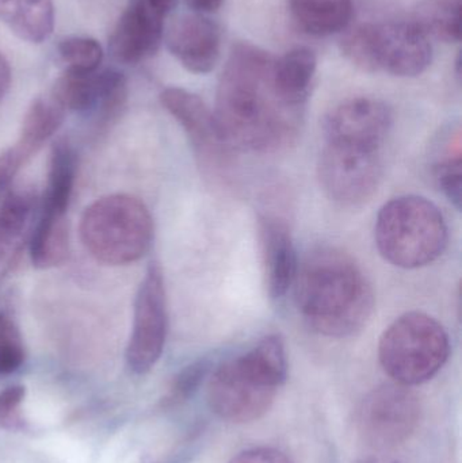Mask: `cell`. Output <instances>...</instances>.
I'll use <instances>...</instances> for the list:
<instances>
[{"instance_id": "15", "label": "cell", "mask_w": 462, "mask_h": 463, "mask_svg": "<svg viewBox=\"0 0 462 463\" xmlns=\"http://www.w3.org/2000/svg\"><path fill=\"white\" fill-rule=\"evenodd\" d=\"M168 51L193 73H208L222 54V30L203 14L179 16L165 33Z\"/></svg>"}, {"instance_id": "19", "label": "cell", "mask_w": 462, "mask_h": 463, "mask_svg": "<svg viewBox=\"0 0 462 463\" xmlns=\"http://www.w3.org/2000/svg\"><path fill=\"white\" fill-rule=\"evenodd\" d=\"M317 60L314 51L304 46L290 49L274 61V83L279 95L290 105L306 108Z\"/></svg>"}, {"instance_id": "22", "label": "cell", "mask_w": 462, "mask_h": 463, "mask_svg": "<svg viewBox=\"0 0 462 463\" xmlns=\"http://www.w3.org/2000/svg\"><path fill=\"white\" fill-rule=\"evenodd\" d=\"M431 174L445 197L461 208L462 203V138L460 128L448 130L434 149Z\"/></svg>"}, {"instance_id": "13", "label": "cell", "mask_w": 462, "mask_h": 463, "mask_svg": "<svg viewBox=\"0 0 462 463\" xmlns=\"http://www.w3.org/2000/svg\"><path fill=\"white\" fill-rule=\"evenodd\" d=\"M392 124V110L387 103L374 98H352L339 103L325 117V143L382 151Z\"/></svg>"}, {"instance_id": "5", "label": "cell", "mask_w": 462, "mask_h": 463, "mask_svg": "<svg viewBox=\"0 0 462 463\" xmlns=\"http://www.w3.org/2000/svg\"><path fill=\"white\" fill-rule=\"evenodd\" d=\"M154 219L143 201L111 194L87 206L80 219L81 242L106 266H127L140 260L154 240Z\"/></svg>"}, {"instance_id": "27", "label": "cell", "mask_w": 462, "mask_h": 463, "mask_svg": "<svg viewBox=\"0 0 462 463\" xmlns=\"http://www.w3.org/2000/svg\"><path fill=\"white\" fill-rule=\"evenodd\" d=\"M24 340L15 321L0 315V375L15 373L24 362Z\"/></svg>"}, {"instance_id": "28", "label": "cell", "mask_w": 462, "mask_h": 463, "mask_svg": "<svg viewBox=\"0 0 462 463\" xmlns=\"http://www.w3.org/2000/svg\"><path fill=\"white\" fill-rule=\"evenodd\" d=\"M211 364L208 361L194 362L190 364L189 366L184 367L182 372L178 373L171 383L168 393L163 399V405L165 407H176V405L184 404V402L190 399L195 392L200 388L201 383L205 380L208 375Z\"/></svg>"}, {"instance_id": "14", "label": "cell", "mask_w": 462, "mask_h": 463, "mask_svg": "<svg viewBox=\"0 0 462 463\" xmlns=\"http://www.w3.org/2000/svg\"><path fill=\"white\" fill-rule=\"evenodd\" d=\"M163 13L151 0H130L110 37V52L117 61L135 65L156 53L165 35Z\"/></svg>"}, {"instance_id": "1", "label": "cell", "mask_w": 462, "mask_h": 463, "mask_svg": "<svg viewBox=\"0 0 462 463\" xmlns=\"http://www.w3.org/2000/svg\"><path fill=\"white\" fill-rule=\"evenodd\" d=\"M276 57L249 43L233 46L217 87V124L236 151L276 154L297 141L304 108L290 105L274 83Z\"/></svg>"}, {"instance_id": "10", "label": "cell", "mask_w": 462, "mask_h": 463, "mask_svg": "<svg viewBox=\"0 0 462 463\" xmlns=\"http://www.w3.org/2000/svg\"><path fill=\"white\" fill-rule=\"evenodd\" d=\"M160 102L186 133L203 171L224 178L232 167L235 149L222 136L213 110L198 95L178 87L165 89Z\"/></svg>"}, {"instance_id": "17", "label": "cell", "mask_w": 462, "mask_h": 463, "mask_svg": "<svg viewBox=\"0 0 462 463\" xmlns=\"http://www.w3.org/2000/svg\"><path fill=\"white\" fill-rule=\"evenodd\" d=\"M0 21L21 40L42 43L53 33V0H0Z\"/></svg>"}, {"instance_id": "2", "label": "cell", "mask_w": 462, "mask_h": 463, "mask_svg": "<svg viewBox=\"0 0 462 463\" xmlns=\"http://www.w3.org/2000/svg\"><path fill=\"white\" fill-rule=\"evenodd\" d=\"M293 288L301 317L323 336H352L373 315L371 282L355 259L339 248L323 245L306 253Z\"/></svg>"}, {"instance_id": "30", "label": "cell", "mask_w": 462, "mask_h": 463, "mask_svg": "<svg viewBox=\"0 0 462 463\" xmlns=\"http://www.w3.org/2000/svg\"><path fill=\"white\" fill-rule=\"evenodd\" d=\"M26 396L22 385H13L0 392V427L5 430H19L24 427L19 408Z\"/></svg>"}, {"instance_id": "25", "label": "cell", "mask_w": 462, "mask_h": 463, "mask_svg": "<svg viewBox=\"0 0 462 463\" xmlns=\"http://www.w3.org/2000/svg\"><path fill=\"white\" fill-rule=\"evenodd\" d=\"M64 117V109L52 95L35 98L24 114L18 140L34 151H40L41 146L60 129Z\"/></svg>"}, {"instance_id": "16", "label": "cell", "mask_w": 462, "mask_h": 463, "mask_svg": "<svg viewBox=\"0 0 462 463\" xmlns=\"http://www.w3.org/2000/svg\"><path fill=\"white\" fill-rule=\"evenodd\" d=\"M258 237L269 296L282 298L292 288L298 267L292 233L281 217L263 214L258 220Z\"/></svg>"}, {"instance_id": "29", "label": "cell", "mask_w": 462, "mask_h": 463, "mask_svg": "<svg viewBox=\"0 0 462 463\" xmlns=\"http://www.w3.org/2000/svg\"><path fill=\"white\" fill-rule=\"evenodd\" d=\"M35 154L37 152L19 140L0 154V192L10 186L16 174Z\"/></svg>"}, {"instance_id": "20", "label": "cell", "mask_w": 462, "mask_h": 463, "mask_svg": "<svg viewBox=\"0 0 462 463\" xmlns=\"http://www.w3.org/2000/svg\"><path fill=\"white\" fill-rule=\"evenodd\" d=\"M297 26L314 37H328L349 26L353 0H288Z\"/></svg>"}, {"instance_id": "34", "label": "cell", "mask_w": 462, "mask_h": 463, "mask_svg": "<svg viewBox=\"0 0 462 463\" xmlns=\"http://www.w3.org/2000/svg\"><path fill=\"white\" fill-rule=\"evenodd\" d=\"M355 463H406L401 461V459L390 458V457H368V458L361 459V461Z\"/></svg>"}, {"instance_id": "23", "label": "cell", "mask_w": 462, "mask_h": 463, "mask_svg": "<svg viewBox=\"0 0 462 463\" xmlns=\"http://www.w3.org/2000/svg\"><path fill=\"white\" fill-rule=\"evenodd\" d=\"M33 266L41 269L61 266L70 255L67 219L40 216L29 242Z\"/></svg>"}, {"instance_id": "3", "label": "cell", "mask_w": 462, "mask_h": 463, "mask_svg": "<svg viewBox=\"0 0 462 463\" xmlns=\"http://www.w3.org/2000/svg\"><path fill=\"white\" fill-rule=\"evenodd\" d=\"M288 375L284 340L269 335L251 350L217 367L209 381L212 411L231 423L262 418Z\"/></svg>"}, {"instance_id": "11", "label": "cell", "mask_w": 462, "mask_h": 463, "mask_svg": "<svg viewBox=\"0 0 462 463\" xmlns=\"http://www.w3.org/2000/svg\"><path fill=\"white\" fill-rule=\"evenodd\" d=\"M168 332L167 294L159 264L151 263L138 288L133 328L127 348V366L146 374L162 356Z\"/></svg>"}, {"instance_id": "7", "label": "cell", "mask_w": 462, "mask_h": 463, "mask_svg": "<svg viewBox=\"0 0 462 463\" xmlns=\"http://www.w3.org/2000/svg\"><path fill=\"white\" fill-rule=\"evenodd\" d=\"M342 52L355 67L414 78L431 64L430 38L414 22L366 24L347 33Z\"/></svg>"}, {"instance_id": "33", "label": "cell", "mask_w": 462, "mask_h": 463, "mask_svg": "<svg viewBox=\"0 0 462 463\" xmlns=\"http://www.w3.org/2000/svg\"><path fill=\"white\" fill-rule=\"evenodd\" d=\"M186 3L195 13L209 14L219 10L222 7V0H186Z\"/></svg>"}, {"instance_id": "21", "label": "cell", "mask_w": 462, "mask_h": 463, "mask_svg": "<svg viewBox=\"0 0 462 463\" xmlns=\"http://www.w3.org/2000/svg\"><path fill=\"white\" fill-rule=\"evenodd\" d=\"M34 200L29 193H10L0 205V272L15 263L32 219Z\"/></svg>"}, {"instance_id": "9", "label": "cell", "mask_w": 462, "mask_h": 463, "mask_svg": "<svg viewBox=\"0 0 462 463\" xmlns=\"http://www.w3.org/2000/svg\"><path fill=\"white\" fill-rule=\"evenodd\" d=\"M420 402L410 386L384 383L366 394L355 415L358 434L371 448H396L420 426Z\"/></svg>"}, {"instance_id": "8", "label": "cell", "mask_w": 462, "mask_h": 463, "mask_svg": "<svg viewBox=\"0 0 462 463\" xmlns=\"http://www.w3.org/2000/svg\"><path fill=\"white\" fill-rule=\"evenodd\" d=\"M382 151L325 143L317 163L323 192L334 203L357 208L371 201L382 184Z\"/></svg>"}, {"instance_id": "4", "label": "cell", "mask_w": 462, "mask_h": 463, "mask_svg": "<svg viewBox=\"0 0 462 463\" xmlns=\"http://www.w3.org/2000/svg\"><path fill=\"white\" fill-rule=\"evenodd\" d=\"M448 225L436 203L420 195L393 198L380 209L374 239L385 260L401 269L428 266L448 245Z\"/></svg>"}, {"instance_id": "32", "label": "cell", "mask_w": 462, "mask_h": 463, "mask_svg": "<svg viewBox=\"0 0 462 463\" xmlns=\"http://www.w3.org/2000/svg\"><path fill=\"white\" fill-rule=\"evenodd\" d=\"M11 84V68L7 59L0 52V100L7 94Z\"/></svg>"}, {"instance_id": "24", "label": "cell", "mask_w": 462, "mask_h": 463, "mask_svg": "<svg viewBox=\"0 0 462 463\" xmlns=\"http://www.w3.org/2000/svg\"><path fill=\"white\" fill-rule=\"evenodd\" d=\"M461 0H422L414 14V24L442 43H458L461 38Z\"/></svg>"}, {"instance_id": "18", "label": "cell", "mask_w": 462, "mask_h": 463, "mask_svg": "<svg viewBox=\"0 0 462 463\" xmlns=\"http://www.w3.org/2000/svg\"><path fill=\"white\" fill-rule=\"evenodd\" d=\"M76 176V154L67 140L52 146L48 184L43 193L40 216L62 219L68 212Z\"/></svg>"}, {"instance_id": "12", "label": "cell", "mask_w": 462, "mask_h": 463, "mask_svg": "<svg viewBox=\"0 0 462 463\" xmlns=\"http://www.w3.org/2000/svg\"><path fill=\"white\" fill-rule=\"evenodd\" d=\"M51 95L65 111H98L102 124H108L127 102V78L113 68L94 72L65 70L54 81Z\"/></svg>"}, {"instance_id": "26", "label": "cell", "mask_w": 462, "mask_h": 463, "mask_svg": "<svg viewBox=\"0 0 462 463\" xmlns=\"http://www.w3.org/2000/svg\"><path fill=\"white\" fill-rule=\"evenodd\" d=\"M57 52L65 70L75 72H94L99 70L103 61L102 46L94 38L79 35L62 38L57 45Z\"/></svg>"}, {"instance_id": "6", "label": "cell", "mask_w": 462, "mask_h": 463, "mask_svg": "<svg viewBox=\"0 0 462 463\" xmlns=\"http://www.w3.org/2000/svg\"><path fill=\"white\" fill-rule=\"evenodd\" d=\"M449 354L447 329L423 312L404 313L396 318L379 343L382 369L404 386L430 381L447 364Z\"/></svg>"}, {"instance_id": "31", "label": "cell", "mask_w": 462, "mask_h": 463, "mask_svg": "<svg viewBox=\"0 0 462 463\" xmlns=\"http://www.w3.org/2000/svg\"><path fill=\"white\" fill-rule=\"evenodd\" d=\"M230 463H293L292 459L277 450L270 448L251 449V450L243 451L236 456Z\"/></svg>"}]
</instances>
